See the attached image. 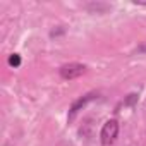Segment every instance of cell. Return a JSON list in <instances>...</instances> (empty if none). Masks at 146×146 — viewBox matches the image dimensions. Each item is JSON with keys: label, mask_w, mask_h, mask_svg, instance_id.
<instances>
[{"label": "cell", "mask_w": 146, "mask_h": 146, "mask_svg": "<svg viewBox=\"0 0 146 146\" xmlns=\"http://www.w3.org/2000/svg\"><path fill=\"white\" fill-rule=\"evenodd\" d=\"M84 72H86V65L72 62V64H65L60 67V78L65 81H70V79H76V78L83 76Z\"/></svg>", "instance_id": "cell-2"}, {"label": "cell", "mask_w": 146, "mask_h": 146, "mask_svg": "<svg viewBox=\"0 0 146 146\" xmlns=\"http://www.w3.org/2000/svg\"><path fill=\"white\" fill-rule=\"evenodd\" d=\"M9 65H12V67H19V65H21V57H19L17 53H12V55L9 57Z\"/></svg>", "instance_id": "cell-4"}, {"label": "cell", "mask_w": 146, "mask_h": 146, "mask_svg": "<svg viewBox=\"0 0 146 146\" xmlns=\"http://www.w3.org/2000/svg\"><path fill=\"white\" fill-rule=\"evenodd\" d=\"M96 98V95L95 93H88V95H84L83 98H79V100H76L74 103H72V107H70V110H69V120H72L76 117V113L81 110V108H84L91 100H95Z\"/></svg>", "instance_id": "cell-3"}, {"label": "cell", "mask_w": 146, "mask_h": 146, "mask_svg": "<svg viewBox=\"0 0 146 146\" xmlns=\"http://www.w3.org/2000/svg\"><path fill=\"white\" fill-rule=\"evenodd\" d=\"M117 134H119V122L115 119H110L103 124L102 131H100V141L103 146H110L113 144V141L117 139Z\"/></svg>", "instance_id": "cell-1"}]
</instances>
